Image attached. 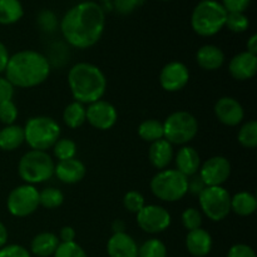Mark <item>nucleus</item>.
Returning <instances> with one entry per match:
<instances>
[{
	"label": "nucleus",
	"instance_id": "10",
	"mask_svg": "<svg viewBox=\"0 0 257 257\" xmlns=\"http://www.w3.org/2000/svg\"><path fill=\"white\" fill-rule=\"evenodd\" d=\"M7 208L14 217H28L39 208V191L35 186L20 185L10 191Z\"/></svg>",
	"mask_w": 257,
	"mask_h": 257
},
{
	"label": "nucleus",
	"instance_id": "15",
	"mask_svg": "<svg viewBox=\"0 0 257 257\" xmlns=\"http://www.w3.org/2000/svg\"><path fill=\"white\" fill-rule=\"evenodd\" d=\"M216 118L218 122L228 127H236L241 124L245 118V109L242 104L233 97H221L213 107Z\"/></svg>",
	"mask_w": 257,
	"mask_h": 257
},
{
	"label": "nucleus",
	"instance_id": "49",
	"mask_svg": "<svg viewBox=\"0 0 257 257\" xmlns=\"http://www.w3.org/2000/svg\"><path fill=\"white\" fill-rule=\"evenodd\" d=\"M112 230H113V233L125 232V223L123 222L122 220H115L114 222L112 223Z\"/></svg>",
	"mask_w": 257,
	"mask_h": 257
},
{
	"label": "nucleus",
	"instance_id": "36",
	"mask_svg": "<svg viewBox=\"0 0 257 257\" xmlns=\"http://www.w3.org/2000/svg\"><path fill=\"white\" fill-rule=\"evenodd\" d=\"M54 257H88L85 251L75 241L73 242H60L55 250Z\"/></svg>",
	"mask_w": 257,
	"mask_h": 257
},
{
	"label": "nucleus",
	"instance_id": "34",
	"mask_svg": "<svg viewBox=\"0 0 257 257\" xmlns=\"http://www.w3.org/2000/svg\"><path fill=\"white\" fill-rule=\"evenodd\" d=\"M202 213L200 210L195 207H188L181 215V221H182L183 227L187 231L196 230L202 226Z\"/></svg>",
	"mask_w": 257,
	"mask_h": 257
},
{
	"label": "nucleus",
	"instance_id": "44",
	"mask_svg": "<svg viewBox=\"0 0 257 257\" xmlns=\"http://www.w3.org/2000/svg\"><path fill=\"white\" fill-rule=\"evenodd\" d=\"M206 188V185L203 183V181L201 180V177L197 175L192 176V177H188V192L193 193V195H200L203 190Z\"/></svg>",
	"mask_w": 257,
	"mask_h": 257
},
{
	"label": "nucleus",
	"instance_id": "17",
	"mask_svg": "<svg viewBox=\"0 0 257 257\" xmlns=\"http://www.w3.org/2000/svg\"><path fill=\"white\" fill-rule=\"evenodd\" d=\"M87 168L80 160L70 158L65 161H58L55 163L54 176L65 185H75L85 177Z\"/></svg>",
	"mask_w": 257,
	"mask_h": 257
},
{
	"label": "nucleus",
	"instance_id": "13",
	"mask_svg": "<svg viewBox=\"0 0 257 257\" xmlns=\"http://www.w3.org/2000/svg\"><path fill=\"white\" fill-rule=\"evenodd\" d=\"M190 82V69L185 63L172 60L161 69L160 84L166 92L176 93L182 90Z\"/></svg>",
	"mask_w": 257,
	"mask_h": 257
},
{
	"label": "nucleus",
	"instance_id": "47",
	"mask_svg": "<svg viewBox=\"0 0 257 257\" xmlns=\"http://www.w3.org/2000/svg\"><path fill=\"white\" fill-rule=\"evenodd\" d=\"M246 52L257 55V35L252 34L246 43Z\"/></svg>",
	"mask_w": 257,
	"mask_h": 257
},
{
	"label": "nucleus",
	"instance_id": "27",
	"mask_svg": "<svg viewBox=\"0 0 257 257\" xmlns=\"http://www.w3.org/2000/svg\"><path fill=\"white\" fill-rule=\"evenodd\" d=\"M24 15L20 0H0V24L12 25L19 22Z\"/></svg>",
	"mask_w": 257,
	"mask_h": 257
},
{
	"label": "nucleus",
	"instance_id": "2",
	"mask_svg": "<svg viewBox=\"0 0 257 257\" xmlns=\"http://www.w3.org/2000/svg\"><path fill=\"white\" fill-rule=\"evenodd\" d=\"M50 70V62L44 54L25 49L10 55L4 73L14 88L29 89L43 84L49 78Z\"/></svg>",
	"mask_w": 257,
	"mask_h": 257
},
{
	"label": "nucleus",
	"instance_id": "51",
	"mask_svg": "<svg viewBox=\"0 0 257 257\" xmlns=\"http://www.w3.org/2000/svg\"><path fill=\"white\" fill-rule=\"evenodd\" d=\"M161 2H171V0H161Z\"/></svg>",
	"mask_w": 257,
	"mask_h": 257
},
{
	"label": "nucleus",
	"instance_id": "40",
	"mask_svg": "<svg viewBox=\"0 0 257 257\" xmlns=\"http://www.w3.org/2000/svg\"><path fill=\"white\" fill-rule=\"evenodd\" d=\"M0 257H32L22 245H5L0 248Z\"/></svg>",
	"mask_w": 257,
	"mask_h": 257
},
{
	"label": "nucleus",
	"instance_id": "20",
	"mask_svg": "<svg viewBox=\"0 0 257 257\" xmlns=\"http://www.w3.org/2000/svg\"><path fill=\"white\" fill-rule=\"evenodd\" d=\"M196 62L201 69L215 72L225 64V53L217 45L205 44L196 53Z\"/></svg>",
	"mask_w": 257,
	"mask_h": 257
},
{
	"label": "nucleus",
	"instance_id": "41",
	"mask_svg": "<svg viewBox=\"0 0 257 257\" xmlns=\"http://www.w3.org/2000/svg\"><path fill=\"white\" fill-rule=\"evenodd\" d=\"M222 7L227 13H245L251 4V0H222Z\"/></svg>",
	"mask_w": 257,
	"mask_h": 257
},
{
	"label": "nucleus",
	"instance_id": "1",
	"mask_svg": "<svg viewBox=\"0 0 257 257\" xmlns=\"http://www.w3.org/2000/svg\"><path fill=\"white\" fill-rule=\"evenodd\" d=\"M105 28V12L95 2H83L70 8L60 22L65 42L77 49L97 44Z\"/></svg>",
	"mask_w": 257,
	"mask_h": 257
},
{
	"label": "nucleus",
	"instance_id": "33",
	"mask_svg": "<svg viewBox=\"0 0 257 257\" xmlns=\"http://www.w3.org/2000/svg\"><path fill=\"white\" fill-rule=\"evenodd\" d=\"M225 27L230 32L241 34V33H245L248 29L250 19L247 18V15H245V13H227Z\"/></svg>",
	"mask_w": 257,
	"mask_h": 257
},
{
	"label": "nucleus",
	"instance_id": "25",
	"mask_svg": "<svg viewBox=\"0 0 257 257\" xmlns=\"http://www.w3.org/2000/svg\"><path fill=\"white\" fill-rule=\"evenodd\" d=\"M24 140V130L18 124L5 125L0 130V150L5 152H12L18 150Z\"/></svg>",
	"mask_w": 257,
	"mask_h": 257
},
{
	"label": "nucleus",
	"instance_id": "9",
	"mask_svg": "<svg viewBox=\"0 0 257 257\" xmlns=\"http://www.w3.org/2000/svg\"><path fill=\"white\" fill-rule=\"evenodd\" d=\"M202 213L213 222L225 220L231 212V195L223 186L206 187L198 195Z\"/></svg>",
	"mask_w": 257,
	"mask_h": 257
},
{
	"label": "nucleus",
	"instance_id": "18",
	"mask_svg": "<svg viewBox=\"0 0 257 257\" xmlns=\"http://www.w3.org/2000/svg\"><path fill=\"white\" fill-rule=\"evenodd\" d=\"M109 257H138V245L127 232L113 233L107 242Z\"/></svg>",
	"mask_w": 257,
	"mask_h": 257
},
{
	"label": "nucleus",
	"instance_id": "16",
	"mask_svg": "<svg viewBox=\"0 0 257 257\" xmlns=\"http://www.w3.org/2000/svg\"><path fill=\"white\" fill-rule=\"evenodd\" d=\"M228 72L233 79L240 82L252 79L257 72V55L246 50L233 55L228 63Z\"/></svg>",
	"mask_w": 257,
	"mask_h": 257
},
{
	"label": "nucleus",
	"instance_id": "8",
	"mask_svg": "<svg viewBox=\"0 0 257 257\" xmlns=\"http://www.w3.org/2000/svg\"><path fill=\"white\" fill-rule=\"evenodd\" d=\"M163 123V138L171 145L186 146L198 133V122L195 115L186 110L173 112Z\"/></svg>",
	"mask_w": 257,
	"mask_h": 257
},
{
	"label": "nucleus",
	"instance_id": "31",
	"mask_svg": "<svg viewBox=\"0 0 257 257\" xmlns=\"http://www.w3.org/2000/svg\"><path fill=\"white\" fill-rule=\"evenodd\" d=\"M53 156L57 158L58 161H65L70 160V158H75L77 155V145L70 138H59L55 142V145L52 147Z\"/></svg>",
	"mask_w": 257,
	"mask_h": 257
},
{
	"label": "nucleus",
	"instance_id": "29",
	"mask_svg": "<svg viewBox=\"0 0 257 257\" xmlns=\"http://www.w3.org/2000/svg\"><path fill=\"white\" fill-rule=\"evenodd\" d=\"M64 202V193L55 187H47L39 191V206L47 210L60 207Z\"/></svg>",
	"mask_w": 257,
	"mask_h": 257
},
{
	"label": "nucleus",
	"instance_id": "46",
	"mask_svg": "<svg viewBox=\"0 0 257 257\" xmlns=\"http://www.w3.org/2000/svg\"><path fill=\"white\" fill-rule=\"evenodd\" d=\"M9 50H8L7 45L3 42H0V73L5 72V68H7L8 62H9Z\"/></svg>",
	"mask_w": 257,
	"mask_h": 257
},
{
	"label": "nucleus",
	"instance_id": "21",
	"mask_svg": "<svg viewBox=\"0 0 257 257\" xmlns=\"http://www.w3.org/2000/svg\"><path fill=\"white\" fill-rule=\"evenodd\" d=\"M212 237L205 228L200 227L188 231L186 236V247L187 251L195 257H205L212 250Z\"/></svg>",
	"mask_w": 257,
	"mask_h": 257
},
{
	"label": "nucleus",
	"instance_id": "3",
	"mask_svg": "<svg viewBox=\"0 0 257 257\" xmlns=\"http://www.w3.org/2000/svg\"><path fill=\"white\" fill-rule=\"evenodd\" d=\"M68 85L74 100L90 104L103 99L107 92V78L98 65L80 62L68 72Z\"/></svg>",
	"mask_w": 257,
	"mask_h": 257
},
{
	"label": "nucleus",
	"instance_id": "19",
	"mask_svg": "<svg viewBox=\"0 0 257 257\" xmlns=\"http://www.w3.org/2000/svg\"><path fill=\"white\" fill-rule=\"evenodd\" d=\"M176 170L186 177L197 175L201 167V157L197 151L191 146H182L175 155Z\"/></svg>",
	"mask_w": 257,
	"mask_h": 257
},
{
	"label": "nucleus",
	"instance_id": "26",
	"mask_svg": "<svg viewBox=\"0 0 257 257\" xmlns=\"http://www.w3.org/2000/svg\"><path fill=\"white\" fill-rule=\"evenodd\" d=\"M63 122L72 130L80 128L87 122V107L83 103L73 100L63 110Z\"/></svg>",
	"mask_w": 257,
	"mask_h": 257
},
{
	"label": "nucleus",
	"instance_id": "45",
	"mask_svg": "<svg viewBox=\"0 0 257 257\" xmlns=\"http://www.w3.org/2000/svg\"><path fill=\"white\" fill-rule=\"evenodd\" d=\"M75 230L72 227V226H64L62 227L59 233L60 242H73L75 240Z\"/></svg>",
	"mask_w": 257,
	"mask_h": 257
},
{
	"label": "nucleus",
	"instance_id": "32",
	"mask_svg": "<svg viewBox=\"0 0 257 257\" xmlns=\"http://www.w3.org/2000/svg\"><path fill=\"white\" fill-rule=\"evenodd\" d=\"M138 257H167V247L158 238H150L138 247Z\"/></svg>",
	"mask_w": 257,
	"mask_h": 257
},
{
	"label": "nucleus",
	"instance_id": "30",
	"mask_svg": "<svg viewBox=\"0 0 257 257\" xmlns=\"http://www.w3.org/2000/svg\"><path fill=\"white\" fill-rule=\"evenodd\" d=\"M237 141L242 147L252 150L257 147V122L247 120L241 125L237 133Z\"/></svg>",
	"mask_w": 257,
	"mask_h": 257
},
{
	"label": "nucleus",
	"instance_id": "11",
	"mask_svg": "<svg viewBox=\"0 0 257 257\" xmlns=\"http://www.w3.org/2000/svg\"><path fill=\"white\" fill-rule=\"evenodd\" d=\"M136 216L141 230L152 235L166 231L172 222L171 213L160 205H146Z\"/></svg>",
	"mask_w": 257,
	"mask_h": 257
},
{
	"label": "nucleus",
	"instance_id": "35",
	"mask_svg": "<svg viewBox=\"0 0 257 257\" xmlns=\"http://www.w3.org/2000/svg\"><path fill=\"white\" fill-rule=\"evenodd\" d=\"M123 206L125 210L131 213H136L137 215L141 210L146 206L145 197L141 192L138 191H128L123 197Z\"/></svg>",
	"mask_w": 257,
	"mask_h": 257
},
{
	"label": "nucleus",
	"instance_id": "12",
	"mask_svg": "<svg viewBox=\"0 0 257 257\" xmlns=\"http://www.w3.org/2000/svg\"><path fill=\"white\" fill-rule=\"evenodd\" d=\"M231 163L223 156H213L201 165L198 176L206 187L222 186L230 178Z\"/></svg>",
	"mask_w": 257,
	"mask_h": 257
},
{
	"label": "nucleus",
	"instance_id": "22",
	"mask_svg": "<svg viewBox=\"0 0 257 257\" xmlns=\"http://www.w3.org/2000/svg\"><path fill=\"white\" fill-rule=\"evenodd\" d=\"M148 158H150L151 165L155 168L160 171L166 170L175 158L173 145H171L165 138L151 143L150 150H148Z\"/></svg>",
	"mask_w": 257,
	"mask_h": 257
},
{
	"label": "nucleus",
	"instance_id": "50",
	"mask_svg": "<svg viewBox=\"0 0 257 257\" xmlns=\"http://www.w3.org/2000/svg\"><path fill=\"white\" fill-rule=\"evenodd\" d=\"M100 2H104V3H107V2H110V0H100Z\"/></svg>",
	"mask_w": 257,
	"mask_h": 257
},
{
	"label": "nucleus",
	"instance_id": "48",
	"mask_svg": "<svg viewBox=\"0 0 257 257\" xmlns=\"http://www.w3.org/2000/svg\"><path fill=\"white\" fill-rule=\"evenodd\" d=\"M8 241V230L4 223L0 221V248L7 245Z\"/></svg>",
	"mask_w": 257,
	"mask_h": 257
},
{
	"label": "nucleus",
	"instance_id": "28",
	"mask_svg": "<svg viewBox=\"0 0 257 257\" xmlns=\"http://www.w3.org/2000/svg\"><path fill=\"white\" fill-rule=\"evenodd\" d=\"M138 136L145 142L153 143L163 138V123L157 119H145L138 125Z\"/></svg>",
	"mask_w": 257,
	"mask_h": 257
},
{
	"label": "nucleus",
	"instance_id": "7",
	"mask_svg": "<svg viewBox=\"0 0 257 257\" xmlns=\"http://www.w3.org/2000/svg\"><path fill=\"white\" fill-rule=\"evenodd\" d=\"M150 187L158 200L177 202L188 193V178L177 170H162L153 176Z\"/></svg>",
	"mask_w": 257,
	"mask_h": 257
},
{
	"label": "nucleus",
	"instance_id": "42",
	"mask_svg": "<svg viewBox=\"0 0 257 257\" xmlns=\"http://www.w3.org/2000/svg\"><path fill=\"white\" fill-rule=\"evenodd\" d=\"M227 257H256V253L251 246L245 243H236L231 246Z\"/></svg>",
	"mask_w": 257,
	"mask_h": 257
},
{
	"label": "nucleus",
	"instance_id": "43",
	"mask_svg": "<svg viewBox=\"0 0 257 257\" xmlns=\"http://www.w3.org/2000/svg\"><path fill=\"white\" fill-rule=\"evenodd\" d=\"M14 85L5 77H0V103L13 100L14 97Z\"/></svg>",
	"mask_w": 257,
	"mask_h": 257
},
{
	"label": "nucleus",
	"instance_id": "6",
	"mask_svg": "<svg viewBox=\"0 0 257 257\" xmlns=\"http://www.w3.org/2000/svg\"><path fill=\"white\" fill-rule=\"evenodd\" d=\"M55 162L45 151L30 150L22 156L18 163V173L27 185H39L54 176Z\"/></svg>",
	"mask_w": 257,
	"mask_h": 257
},
{
	"label": "nucleus",
	"instance_id": "5",
	"mask_svg": "<svg viewBox=\"0 0 257 257\" xmlns=\"http://www.w3.org/2000/svg\"><path fill=\"white\" fill-rule=\"evenodd\" d=\"M23 130L25 143L32 150L45 152L55 145L62 135L59 123L48 115H35L29 118Z\"/></svg>",
	"mask_w": 257,
	"mask_h": 257
},
{
	"label": "nucleus",
	"instance_id": "37",
	"mask_svg": "<svg viewBox=\"0 0 257 257\" xmlns=\"http://www.w3.org/2000/svg\"><path fill=\"white\" fill-rule=\"evenodd\" d=\"M18 115H19V110H18L17 104L13 100L0 103V122L3 124H15Z\"/></svg>",
	"mask_w": 257,
	"mask_h": 257
},
{
	"label": "nucleus",
	"instance_id": "14",
	"mask_svg": "<svg viewBox=\"0 0 257 257\" xmlns=\"http://www.w3.org/2000/svg\"><path fill=\"white\" fill-rule=\"evenodd\" d=\"M118 120L117 108L112 103L99 99L88 104L87 122L98 131H108L115 125Z\"/></svg>",
	"mask_w": 257,
	"mask_h": 257
},
{
	"label": "nucleus",
	"instance_id": "24",
	"mask_svg": "<svg viewBox=\"0 0 257 257\" xmlns=\"http://www.w3.org/2000/svg\"><path fill=\"white\" fill-rule=\"evenodd\" d=\"M257 210V198L248 191H241L231 196V212L242 217H247Z\"/></svg>",
	"mask_w": 257,
	"mask_h": 257
},
{
	"label": "nucleus",
	"instance_id": "23",
	"mask_svg": "<svg viewBox=\"0 0 257 257\" xmlns=\"http://www.w3.org/2000/svg\"><path fill=\"white\" fill-rule=\"evenodd\" d=\"M60 241L53 232H40L32 240L30 250L33 255L38 257H49L54 255Z\"/></svg>",
	"mask_w": 257,
	"mask_h": 257
},
{
	"label": "nucleus",
	"instance_id": "39",
	"mask_svg": "<svg viewBox=\"0 0 257 257\" xmlns=\"http://www.w3.org/2000/svg\"><path fill=\"white\" fill-rule=\"evenodd\" d=\"M38 24L44 32H54L58 27L57 17L50 10H42L38 15Z\"/></svg>",
	"mask_w": 257,
	"mask_h": 257
},
{
	"label": "nucleus",
	"instance_id": "4",
	"mask_svg": "<svg viewBox=\"0 0 257 257\" xmlns=\"http://www.w3.org/2000/svg\"><path fill=\"white\" fill-rule=\"evenodd\" d=\"M227 12L217 0H201L191 15V27L200 37H213L225 28Z\"/></svg>",
	"mask_w": 257,
	"mask_h": 257
},
{
	"label": "nucleus",
	"instance_id": "38",
	"mask_svg": "<svg viewBox=\"0 0 257 257\" xmlns=\"http://www.w3.org/2000/svg\"><path fill=\"white\" fill-rule=\"evenodd\" d=\"M146 0H113V8L120 15H128L142 7Z\"/></svg>",
	"mask_w": 257,
	"mask_h": 257
}]
</instances>
